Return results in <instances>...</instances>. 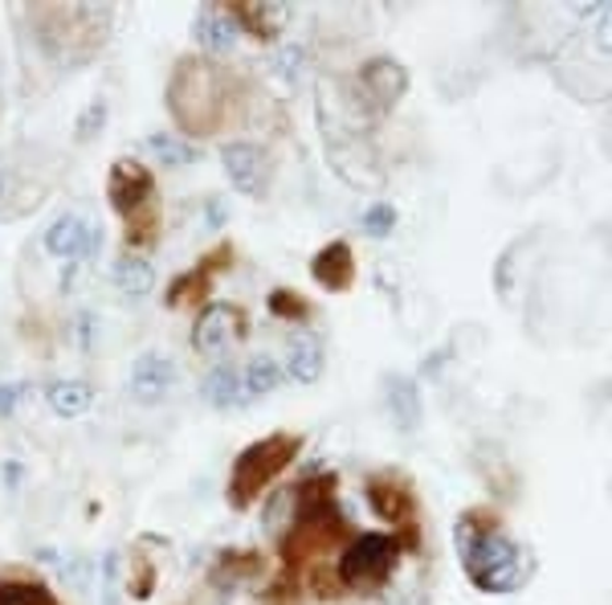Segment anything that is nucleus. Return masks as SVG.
Instances as JSON below:
<instances>
[{
    "label": "nucleus",
    "mask_w": 612,
    "mask_h": 605,
    "mask_svg": "<svg viewBox=\"0 0 612 605\" xmlns=\"http://www.w3.org/2000/svg\"><path fill=\"white\" fill-rule=\"evenodd\" d=\"M168 107L176 124L192 136H204L221 124L225 110V78L204 58H184L168 82Z\"/></svg>",
    "instance_id": "f257e3e1"
},
{
    "label": "nucleus",
    "mask_w": 612,
    "mask_h": 605,
    "mask_svg": "<svg viewBox=\"0 0 612 605\" xmlns=\"http://www.w3.org/2000/svg\"><path fill=\"white\" fill-rule=\"evenodd\" d=\"M461 560L466 573L482 593H515L522 581V557L519 548L506 540L503 532H470V524L458 528Z\"/></svg>",
    "instance_id": "f03ea898"
},
{
    "label": "nucleus",
    "mask_w": 612,
    "mask_h": 605,
    "mask_svg": "<svg viewBox=\"0 0 612 605\" xmlns=\"http://www.w3.org/2000/svg\"><path fill=\"white\" fill-rule=\"evenodd\" d=\"M294 446H298V442L286 434L254 442V446L237 458V466H233V482H229L233 503H249L254 496H261V487H266V482L274 479L278 470L294 458Z\"/></svg>",
    "instance_id": "7ed1b4c3"
},
{
    "label": "nucleus",
    "mask_w": 612,
    "mask_h": 605,
    "mask_svg": "<svg viewBox=\"0 0 612 605\" xmlns=\"http://www.w3.org/2000/svg\"><path fill=\"white\" fill-rule=\"evenodd\" d=\"M392 565H397V544H392V536L367 532V536L348 544V552L339 557V577L352 590H376V585H384V577L392 573Z\"/></svg>",
    "instance_id": "20e7f679"
},
{
    "label": "nucleus",
    "mask_w": 612,
    "mask_h": 605,
    "mask_svg": "<svg viewBox=\"0 0 612 605\" xmlns=\"http://www.w3.org/2000/svg\"><path fill=\"white\" fill-rule=\"evenodd\" d=\"M46 254L54 258H66V263H86L103 249V230L91 225L82 213H61V218L49 221L46 237H42Z\"/></svg>",
    "instance_id": "39448f33"
},
{
    "label": "nucleus",
    "mask_w": 612,
    "mask_h": 605,
    "mask_svg": "<svg viewBox=\"0 0 612 605\" xmlns=\"http://www.w3.org/2000/svg\"><path fill=\"white\" fill-rule=\"evenodd\" d=\"M360 91L376 103V107H397L404 91H409V70L397 62V58H372V62L360 70Z\"/></svg>",
    "instance_id": "423d86ee"
},
{
    "label": "nucleus",
    "mask_w": 612,
    "mask_h": 605,
    "mask_svg": "<svg viewBox=\"0 0 612 605\" xmlns=\"http://www.w3.org/2000/svg\"><path fill=\"white\" fill-rule=\"evenodd\" d=\"M176 385V364L164 352H143L131 364V397L143 405H155L160 397H168Z\"/></svg>",
    "instance_id": "0eeeda50"
},
{
    "label": "nucleus",
    "mask_w": 612,
    "mask_h": 605,
    "mask_svg": "<svg viewBox=\"0 0 612 605\" xmlns=\"http://www.w3.org/2000/svg\"><path fill=\"white\" fill-rule=\"evenodd\" d=\"M237 327H242V315L225 303H213V307H204L197 315V327H192V348L204 352V357H216V352H225L237 336Z\"/></svg>",
    "instance_id": "6e6552de"
},
{
    "label": "nucleus",
    "mask_w": 612,
    "mask_h": 605,
    "mask_svg": "<svg viewBox=\"0 0 612 605\" xmlns=\"http://www.w3.org/2000/svg\"><path fill=\"white\" fill-rule=\"evenodd\" d=\"M110 201H115V209L119 213H139L143 205H148V197H152V176H148V168H139L136 160H119L115 168H110Z\"/></svg>",
    "instance_id": "1a4fd4ad"
},
{
    "label": "nucleus",
    "mask_w": 612,
    "mask_h": 605,
    "mask_svg": "<svg viewBox=\"0 0 612 605\" xmlns=\"http://www.w3.org/2000/svg\"><path fill=\"white\" fill-rule=\"evenodd\" d=\"M221 164H225V172H229V181L237 193H245V197H258L261 193V152L254 148V143H225L221 148Z\"/></svg>",
    "instance_id": "9d476101"
},
{
    "label": "nucleus",
    "mask_w": 612,
    "mask_h": 605,
    "mask_svg": "<svg viewBox=\"0 0 612 605\" xmlns=\"http://www.w3.org/2000/svg\"><path fill=\"white\" fill-rule=\"evenodd\" d=\"M192 33H197L200 49H209V54H233L242 25H237V16L225 13V9H204V13H197V21H192Z\"/></svg>",
    "instance_id": "9b49d317"
},
{
    "label": "nucleus",
    "mask_w": 612,
    "mask_h": 605,
    "mask_svg": "<svg viewBox=\"0 0 612 605\" xmlns=\"http://www.w3.org/2000/svg\"><path fill=\"white\" fill-rule=\"evenodd\" d=\"M388 414L400 426V434H413L421 426V388L413 376H388Z\"/></svg>",
    "instance_id": "f8f14e48"
},
{
    "label": "nucleus",
    "mask_w": 612,
    "mask_h": 605,
    "mask_svg": "<svg viewBox=\"0 0 612 605\" xmlns=\"http://www.w3.org/2000/svg\"><path fill=\"white\" fill-rule=\"evenodd\" d=\"M46 402L58 418H82V414L94 405V388L86 385V381H78V376H70V381H54V385L46 388Z\"/></svg>",
    "instance_id": "ddd939ff"
},
{
    "label": "nucleus",
    "mask_w": 612,
    "mask_h": 605,
    "mask_svg": "<svg viewBox=\"0 0 612 605\" xmlns=\"http://www.w3.org/2000/svg\"><path fill=\"white\" fill-rule=\"evenodd\" d=\"M322 344L315 340V336H294L291 340V352H286V369H291V376L298 381V385H315L322 376Z\"/></svg>",
    "instance_id": "4468645a"
},
{
    "label": "nucleus",
    "mask_w": 612,
    "mask_h": 605,
    "mask_svg": "<svg viewBox=\"0 0 612 605\" xmlns=\"http://www.w3.org/2000/svg\"><path fill=\"white\" fill-rule=\"evenodd\" d=\"M115 287H119L127 299L152 295V287H155L152 263H148V258H139V254H122L119 263H115Z\"/></svg>",
    "instance_id": "2eb2a0df"
},
{
    "label": "nucleus",
    "mask_w": 612,
    "mask_h": 605,
    "mask_svg": "<svg viewBox=\"0 0 612 605\" xmlns=\"http://www.w3.org/2000/svg\"><path fill=\"white\" fill-rule=\"evenodd\" d=\"M315 279L327 287V291H343L348 282H352V249L336 242V246H327L315 258Z\"/></svg>",
    "instance_id": "dca6fc26"
},
{
    "label": "nucleus",
    "mask_w": 612,
    "mask_h": 605,
    "mask_svg": "<svg viewBox=\"0 0 612 605\" xmlns=\"http://www.w3.org/2000/svg\"><path fill=\"white\" fill-rule=\"evenodd\" d=\"M233 16H237V25H249L258 37H274L291 21V9L286 4H242Z\"/></svg>",
    "instance_id": "f3484780"
},
{
    "label": "nucleus",
    "mask_w": 612,
    "mask_h": 605,
    "mask_svg": "<svg viewBox=\"0 0 612 605\" xmlns=\"http://www.w3.org/2000/svg\"><path fill=\"white\" fill-rule=\"evenodd\" d=\"M278 385H282V369H278L274 357H254L245 364V376H242L245 397H270Z\"/></svg>",
    "instance_id": "a211bd4d"
},
{
    "label": "nucleus",
    "mask_w": 612,
    "mask_h": 605,
    "mask_svg": "<svg viewBox=\"0 0 612 605\" xmlns=\"http://www.w3.org/2000/svg\"><path fill=\"white\" fill-rule=\"evenodd\" d=\"M242 376L233 373L229 364H221V369H213V373L204 376V397H209V405H216V409H229V405L242 402Z\"/></svg>",
    "instance_id": "6ab92c4d"
},
{
    "label": "nucleus",
    "mask_w": 612,
    "mask_h": 605,
    "mask_svg": "<svg viewBox=\"0 0 612 605\" xmlns=\"http://www.w3.org/2000/svg\"><path fill=\"white\" fill-rule=\"evenodd\" d=\"M148 152L164 164V168H184V164H192L197 160V143H184L176 136H148Z\"/></svg>",
    "instance_id": "aec40b11"
},
{
    "label": "nucleus",
    "mask_w": 612,
    "mask_h": 605,
    "mask_svg": "<svg viewBox=\"0 0 612 605\" xmlns=\"http://www.w3.org/2000/svg\"><path fill=\"white\" fill-rule=\"evenodd\" d=\"M270 70H274L278 78H286V82H298V74L306 70V46H298V42L278 46L274 54H270Z\"/></svg>",
    "instance_id": "412c9836"
},
{
    "label": "nucleus",
    "mask_w": 612,
    "mask_h": 605,
    "mask_svg": "<svg viewBox=\"0 0 612 605\" xmlns=\"http://www.w3.org/2000/svg\"><path fill=\"white\" fill-rule=\"evenodd\" d=\"M372 503H376V512L384 515V520H400V515L409 512V499H404V491L400 487H392V482H372Z\"/></svg>",
    "instance_id": "4be33fe9"
},
{
    "label": "nucleus",
    "mask_w": 612,
    "mask_h": 605,
    "mask_svg": "<svg viewBox=\"0 0 612 605\" xmlns=\"http://www.w3.org/2000/svg\"><path fill=\"white\" fill-rule=\"evenodd\" d=\"M360 225H364V233H372V237H388L392 233V225H397V209L388 201H376L364 209V218H360Z\"/></svg>",
    "instance_id": "5701e85b"
},
{
    "label": "nucleus",
    "mask_w": 612,
    "mask_h": 605,
    "mask_svg": "<svg viewBox=\"0 0 612 605\" xmlns=\"http://www.w3.org/2000/svg\"><path fill=\"white\" fill-rule=\"evenodd\" d=\"M103 127H107V103L98 98V103H91V107L82 110V119H78V127H74V140L78 143L94 140V136H98Z\"/></svg>",
    "instance_id": "b1692460"
},
{
    "label": "nucleus",
    "mask_w": 612,
    "mask_h": 605,
    "mask_svg": "<svg viewBox=\"0 0 612 605\" xmlns=\"http://www.w3.org/2000/svg\"><path fill=\"white\" fill-rule=\"evenodd\" d=\"M98 573H103V605H119V573H122L119 552H107V557L98 560Z\"/></svg>",
    "instance_id": "393cba45"
},
{
    "label": "nucleus",
    "mask_w": 612,
    "mask_h": 605,
    "mask_svg": "<svg viewBox=\"0 0 612 605\" xmlns=\"http://www.w3.org/2000/svg\"><path fill=\"white\" fill-rule=\"evenodd\" d=\"M0 605H54L42 590L33 585H4L0 590Z\"/></svg>",
    "instance_id": "a878e982"
},
{
    "label": "nucleus",
    "mask_w": 612,
    "mask_h": 605,
    "mask_svg": "<svg viewBox=\"0 0 612 605\" xmlns=\"http://www.w3.org/2000/svg\"><path fill=\"white\" fill-rule=\"evenodd\" d=\"M592 46H597V54H604V58H612V4H609V9H600V13H597V30H592Z\"/></svg>",
    "instance_id": "bb28decb"
},
{
    "label": "nucleus",
    "mask_w": 612,
    "mask_h": 605,
    "mask_svg": "<svg viewBox=\"0 0 612 605\" xmlns=\"http://www.w3.org/2000/svg\"><path fill=\"white\" fill-rule=\"evenodd\" d=\"M30 388L21 385V381H9V385H0V418H9L16 405H21V397H25Z\"/></svg>",
    "instance_id": "cd10ccee"
},
{
    "label": "nucleus",
    "mask_w": 612,
    "mask_h": 605,
    "mask_svg": "<svg viewBox=\"0 0 612 605\" xmlns=\"http://www.w3.org/2000/svg\"><path fill=\"white\" fill-rule=\"evenodd\" d=\"M204 221H209V230H221V225L229 221V201L209 197V205H204Z\"/></svg>",
    "instance_id": "c85d7f7f"
},
{
    "label": "nucleus",
    "mask_w": 612,
    "mask_h": 605,
    "mask_svg": "<svg viewBox=\"0 0 612 605\" xmlns=\"http://www.w3.org/2000/svg\"><path fill=\"white\" fill-rule=\"evenodd\" d=\"M91 327H94L91 315H78V344H82V348H91Z\"/></svg>",
    "instance_id": "c756f323"
},
{
    "label": "nucleus",
    "mask_w": 612,
    "mask_h": 605,
    "mask_svg": "<svg viewBox=\"0 0 612 605\" xmlns=\"http://www.w3.org/2000/svg\"><path fill=\"white\" fill-rule=\"evenodd\" d=\"M4 197H9V168L0 164V201H4Z\"/></svg>",
    "instance_id": "7c9ffc66"
}]
</instances>
